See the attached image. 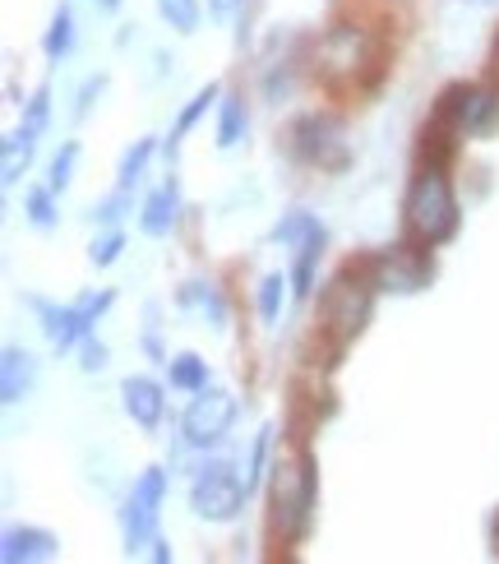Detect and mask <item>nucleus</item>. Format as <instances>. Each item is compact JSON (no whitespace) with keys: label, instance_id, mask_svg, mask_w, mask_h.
Segmentation results:
<instances>
[{"label":"nucleus","instance_id":"f257e3e1","mask_svg":"<svg viewBox=\"0 0 499 564\" xmlns=\"http://www.w3.org/2000/svg\"><path fill=\"white\" fill-rule=\"evenodd\" d=\"M315 454L311 444H296L292 454H278L273 477H269V532L278 536V546H296L315 519Z\"/></svg>","mask_w":499,"mask_h":564},{"label":"nucleus","instance_id":"f03ea898","mask_svg":"<svg viewBox=\"0 0 499 564\" xmlns=\"http://www.w3.org/2000/svg\"><path fill=\"white\" fill-rule=\"evenodd\" d=\"M402 223H408L412 241L431 246V250L454 241L463 214H458V195H454V181H448V167L421 162V172L408 185V199H402Z\"/></svg>","mask_w":499,"mask_h":564},{"label":"nucleus","instance_id":"7ed1b4c3","mask_svg":"<svg viewBox=\"0 0 499 564\" xmlns=\"http://www.w3.org/2000/svg\"><path fill=\"white\" fill-rule=\"evenodd\" d=\"M370 305H375V282L361 264H347L338 278L319 292V328L333 338V351H343L347 343H356V334L366 328L370 319Z\"/></svg>","mask_w":499,"mask_h":564},{"label":"nucleus","instance_id":"20e7f679","mask_svg":"<svg viewBox=\"0 0 499 564\" xmlns=\"http://www.w3.org/2000/svg\"><path fill=\"white\" fill-rule=\"evenodd\" d=\"M111 301H116V292H88V296L69 301V305H52V301L29 296V305L42 319V334H46V343H52L56 351H69L75 343H84L93 334V324L111 311Z\"/></svg>","mask_w":499,"mask_h":564},{"label":"nucleus","instance_id":"39448f33","mask_svg":"<svg viewBox=\"0 0 499 564\" xmlns=\"http://www.w3.org/2000/svg\"><path fill=\"white\" fill-rule=\"evenodd\" d=\"M379 61V42L361 29V23H333V29L319 37L315 46V65L319 75L333 84H347L356 79L361 69H370Z\"/></svg>","mask_w":499,"mask_h":564},{"label":"nucleus","instance_id":"423d86ee","mask_svg":"<svg viewBox=\"0 0 499 564\" xmlns=\"http://www.w3.org/2000/svg\"><path fill=\"white\" fill-rule=\"evenodd\" d=\"M361 269L370 273L375 292H398V296L421 292L425 282H431V273H435L431 246H421V241H412V237L402 241V246H389V250L370 254V260H361Z\"/></svg>","mask_w":499,"mask_h":564},{"label":"nucleus","instance_id":"0eeeda50","mask_svg":"<svg viewBox=\"0 0 499 564\" xmlns=\"http://www.w3.org/2000/svg\"><path fill=\"white\" fill-rule=\"evenodd\" d=\"M250 500V486L241 473H231V463H208L199 467L195 486H189V509L208 523H231L236 513L246 509Z\"/></svg>","mask_w":499,"mask_h":564},{"label":"nucleus","instance_id":"6e6552de","mask_svg":"<svg viewBox=\"0 0 499 564\" xmlns=\"http://www.w3.org/2000/svg\"><path fill=\"white\" fill-rule=\"evenodd\" d=\"M292 149L301 162H311V167H324V172H343L351 153H347V134H343V121L328 111H311L301 116L296 130H292Z\"/></svg>","mask_w":499,"mask_h":564},{"label":"nucleus","instance_id":"1a4fd4ad","mask_svg":"<svg viewBox=\"0 0 499 564\" xmlns=\"http://www.w3.org/2000/svg\"><path fill=\"white\" fill-rule=\"evenodd\" d=\"M162 500H166V473H162V467H149V473L134 481L130 500H126V509H121V532H126V551H130V555H139L144 546H153Z\"/></svg>","mask_w":499,"mask_h":564},{"label":"nucleus","instance_id":"9d476101","mask_svg":"<svg viewBox=\"0 0 499 564\" xmlns=\"http://www.w3.org/2000/svg\"><path fill=\"white\" fill-rule=\"evenodd\" d=\"M440 121H448L458 134H490L499 126V88L454 84L435 107Z\"/></svg>","mask_w":499,"mask_h":564},{"label":"nucleus","instance_id":"9b49d317","mask_svg":"<svg viewBox=\"0 0 499 564\" xmlns=\"http://www.w3.org/2000/svg\"><path fill=\"white\" fill-rule=\"evenodd\" d=\"M231 421H236V398L227 389H199L195 403H189L185 416H181L185 444L189 449H213V444L227 440Z\"/></svg>","mask_w":499,"mask_h":564},{"label":"nucleus","instance_id":"f8f14e48","mask_svg":"<svg viewBox=\"0 0 499 564\" xmlns=\"http://www.w3.org/2000/svg\"><path fill=\"white\" fill-rule=\"evenodd\" d=\"M61 551V542L42 528H6L0 536V560L6 564H37V560H52Z\"/></svg>","mask_w":499,"mask_h":564},{"label":"nucleus","instance_id":"ddd939ff","mask_svg":"<svg viewBox=\"0 0 499 564\" xmlns=\"http://www.w3.org/2000/svg\"><path fill=\"white\" fill-rule=\"evenodd\" d=\"M121 398H126V412L139 421L144 431H158V421L166 412V398H162V384L149 380V375H130L121 384Z\"/></svg>","mask_w":499,"mask_h":564},{"label":"nucleus","instance_id":"4468645a","mask_svg":"<svg viewBox=\"0 0 499 564\" xmlns=\"http://www.w3.org/2000/svg\"><path fill=\"white\" fill-rule=\"evenodd\" d=\"M37 384V361H33V351H23V347H6V361H0V398L14 408L23 403V398L33 393Z\"/></svg>","mask_w":499,"mask_h":564},{"label":"nucleus","instance_id":"2eb2a0df","mask_svg":"<svg viewBox=\"0 0 499 564\" xmlns=\"http://www.w3.org/2000/svg\"><path fill=\"white\" fill-rule=\"evenodd\" d=\"M176 214H181V191H176V181H166L162 191H153V195L144 199L139 227H144V237H166V231L176 227Z\"/></svg>","mask_w":499,"mask_h":564},{"label":"nucleus","instance_id":"dca6fc26","mask_svg":"<svg viewBox=\"0 0 499 564\" xmlns=\"http://www.w3.org/2000/svg\"><path fill=\"white\" fill-rule=\"evenodd\" d=\"M33 149H37L33 126H19L14 134H6V144H0V172H6V185L23 181V172H29V162H33Z\"/></svg>","mask_w":499,"mask_h":564},{"label":"nucleus","instance_id":"f3484780","mask_svg":"<svg viewBox=\"0 0 499 564\" xmlns=\"http://www.w3.org/2000/svg\"><path fill=\"white\" fill-rule=\"evenodd\" d=\"M319 254H324V227H315L311 237L296 246V264H292V292L305 301L315 292V269H319Z\"/></svg>","mask_w":499,"mask_h":564},{"label":"nucleus","instance_id":"a211bd4d","mask_svg":"<svg viewBox=\"0 0 499 564\" xmlns=\"http://www.w3.org/2000/svg\"><path fill=\"white\" fill-rule=\"evenodd\" d=\"M176 301L185 305V311H189V305H199L213 328H227V296L213 288V282H185V288L176 292Z\"/></svg>","mask_w":499,"mask_h":564},{"label":"nucleus","instance_id":"6ab92c4d","mask_svg":"<svg viewBox=\"0 0 499 564\" xmlns=\"http://www.w3.org/2000/svg\"><path fill=\"white\" fill-rule=\"evenodd\" d=\"M250 130V116H246V98L241 93H227L223 98V116H218V149H236Z\"/></svg>","mask_w":499,"mask_h":564},{"label":"nucleus","instance_id":"aec40b11","mask_svg":"<svg viewBox=\"0 0 499 564\" xmlns=\"http://www.w3.org/2000/svg\"><path fill=\"white\" fill-rule=\"evenodd\" d=\"M69 46H75V14L56 10L52 14V29H46V37H42V52H46V61H61Z\"/></svg>","mask_w":499,"mask_h":564},{"label":"nucleus","instance_id":"412c9836","mask_svg":"<svg viewBox=\"0 0 499 564\" xmlns=\"http://www.w3.org/2000/svg\"><path fill=\"white\" fill-rule=\"evenodd\" d=\"M166 366H172V384H176V389H185V393L208 389V361H199L195 351H185V357L166 361Z\"/></svg>","mask_w":499,"mask_h":564},{"label":"nucleus","instance_id":"4be33fe9","mask_svg":"<svg viewBox=\"0 0 499 564\" xmlns=\"http://www.w3.org/2000/svg\"><path fill=\"white\" fill-rule=\"evenodd\" d=\"M153 139H139L134 149H126V158H121V172H116V191H134V181L144 176V167H149V158H153Z\"/></svg>","mask_w":499,"mask_h":564},{"label":"nucleus","instance_id":"5701e85b","mask_svg":"<svg viewBox=\"0 0 499 564\" xmlns=\"http://www.w3.org/2000/svg\"><path fill=\"white\" fill-rule=\"evenodd\" d=\"M158 14L172 23L176 33H195L199 29V0H158Z\"/></svg>","mask_w":499,"mask_h":564},{"label":"nucleus","instance_id":"b1692460","mask_svg":"<svg viewBox=\"0 0 499 564\" xmlns=\"http://www.w3.org/2000/svg\"><path fill=\"white\" fill-rule=\"evenodd\" d=\"M218 93H223L218 84H208V88H199V93H195V98H189V107L181 111V121H176V134H172V144H166V149H172V153H176V144H181V134H185L189 126H195V121H199V116H204V111H208L213 102H218Z\"/></svg>","mask_w":499,"mask_h":564},{"label":"nucleus","instance_id":"393cba45","mask_svg":"<svg viewBox=\"0 0 499 564\" xmlns=\"http://www.w3.org/2000/svg\"><path fill=\"white\" fill-rule=\"evenodd\" d=\"M282 288H292L282 273H269L259 282V319L264 324H278V315H282Z\"/></svg>","mask_w":499,"mask_h":564},{"label":"nucleus","instance_id":"a878e982","mask_svg":"<svg viewBox=\"0 0 499 564\" xmlns=\"http://www.w3.org/2000/svg\"><path fill=\"white\" fill-rule=\"evenodd\" d=\"M75 162H79V144L69 139V144H61V153L52 158V167H46V185H52L56 195L69 185V176H75Z\"/></svg>","mask_w":499,"mask_h":564},{"label":"nucleus","instance_id":"bb28decb","mask_svg":"<svg viewBox=\"0 0 499 564\" xmlns=\"http://www.w3.org/2000/svg\"><path fill=\"white\" fill-rule=\"evenodd\" d=\"M56 191H52V185H42V191H29V199H23V208H29V223L33 227H56Z\"/></svg>","mask_w":499,"mask_h":564},{"label":"nucleus","instance_id":"cd10ccee","mask_svg":"<svg viewBox=\"0 0 499 564\" xmlns=\"http://www.w3.org/2000/svg\"><path fill=\"white\" fill-rule=\"evenodd\" d=\"M315 227H319V223H315L311 214H301V208H296V214H288V218H282V223L273 227V241H282V246H301Z\"/></svg>","mask_w":499,"mask_h":564},{"label":"nucleus","instance_id":"c85d7f7f","mask_svg":"<svg viewBox=\"0 0 499 564\" xmlns=\"http://www.w3.org/2000/svg\"><path fill=\"white\" fill-rule=\"evenodd\" d=\"M121 250H126V237H121V231H107V237H98V241H93L88 260L98 264V269H107V264H116V260H121Z\"/></svg>","mask_w":499,"mask_h":564},{"label":"nucleus","instance_id":"c756f323","mask_svg":"<svg viewBox=\"0 0 499 564\" xmlns=\"http://www.w3.org/2000/svg\"><path fill=\"white\" fill-rule=\"evenodd\" d=\"M269 440H273V431L264 426L254 435V444H250V463H246V486L254 490L259 486V473H264V458H269Z\"/></svg>","mask_w":499,"mask_h":564},{"label":"nucleus","instance_id":"7c9ffc66","mask_svg":"<svg viewBox=\"0 0 499 564\" xmlns=\"http://www.w3.org/2000/svg\"><path fill=\"white\" fill-rule=\"evenodd\" d=\"M46 116H52V88L42 84V88L33 93V98H29V111H23V126H33V130L42 134V130H46Z\"/></svg>","mask_w":499,"mask_h":564},{"label":"nucleus","instance_id":"2f4dec72","mask_svg":"<svg viewBox=\"0 0 499 564\" xmlns=\"http://www.w3.org/2000/svg\"><path fill=\"white\" fill-rule=\"evenodd\" d=\"M79 347H84V361H79V366H84L88 375H93V370H102V366H107V347H102L98 338H93V334H88V338H84Z\"/></svg>","mask_w":499,"mask_h":564},{"label":"nucleus","instance_id":"473e14b6","mask_svg":"<svg viewBox=\"0 0 499 564\" xmlns=\"http://www.w3.org/2000/svg\"><path fill=\"white\" fill-rule=\"evenodd\" d=\"M102 88H107V79H102V75H98V79H88V84H84V93H79V107H75V116H88L93 98H98Z\"/></svg>","mask_w":499,"mask_h":564},{"label":"nucleus","instance_id":"72a5a7b5","mask_svg":"<svg viewBox=\"0 0 499 564\" xmlns=\"http://www.w3.org/2000/svg\"><path fill=\"white\" fill-rule=\"evenodd\" d=\"M208 6H213V14H218V19H227L236 10V0H208Z\"/></svg>","mask_w":499,"mask_h":564},{"label":"nucleus","instance_id":"f704fd0d","mask_svg":"<svg viewBox=\"0 0 499 564\" xmlns=\"http://www.w3.org/2000/svg\"><path fill=\"white\" fill-rule=\"evenodd\" d=\"M153 560H172V551H166L162 536H153Z\"/></svg>","mask_w":499,"mask_h":564},{"label":"nucleus","instance_id":"c9c22d12","mask_svg":"<svg viewBox=\"0 0 499 564\" xmlns=\"http://www.w3.org/2000/svg\"><path fill=\"white\" fill-rule=\"evenodd\" d=\"M490 546H495V555H499V513L490 519Z\"/></svg>","mask_w":499,"mask_h":564},{"label":"nucleus","instance_id":"e433bc0d","mask_svg":"<svg viewBox=\"0 0 499 564\" xmlns=\"http://www.w3.org/2000/svg\"><path fill=\"white\" fill-rule=\"evenodd\" d=\"M102 6H107V10H116V6H121V0H102Z\"/></svg>","mask_w":499,"mask_h":564},{"label":"nucleus","instance_id":"4c0bfd02","mask_svg":"<svg viewBox=\"0 0 499 564\" xmlns=\"http://www.w3.org/2000/svg\"><path fill=\"white\" fill-rule=\"evenodd\" d=\"M495 56H499V42H495Z\"/></svg>","mask_w":499,"mask_h":564},{"label":"nucleus","instance_id":"58836bf2","mask_svg":"<svg viewBox=\"0 0 499 564\" xmlns=\"http://www.w3.org/2000/svg\"><path fill=\"white\" fill-rule=\"evenodd\" d=\"M481 6H490V0H481Z\"/></svg>","mask_w":499,"mask_h":564}]
</instances>
